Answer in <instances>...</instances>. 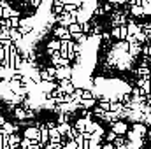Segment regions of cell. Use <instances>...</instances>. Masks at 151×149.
Listing matches in <instances>:
<instances>
[{
    "label": "cell",
    "instance_id": "7",
    "mask_svg": "<svg viewBox=\"0 0 151 149\" xmlns=\"http://www.w3.org/2000/svg\"><path fill=\"white\" fill-rule=\"evenodd\" d=\"M132 132H134V133H137V135L142 139V137H146V132H148V128H146L142 123H132Z\"/></svg>",
    "mask_w": 151,
    "mask_h": 149
},
{
    "label": "cell",
    "instance_id": "22",
    "mask_svg": "<svg viewBox=\"0 0 151 149\" xmlns=\"http://www.w3.org/2000/svg\"><path fill=\"white\" fill-rule=\"evenodd\" d=\"M100 149H116L113 144H107V142H102L100 144Z\"/></svg>",
    "mask_w": 151,
    "mask_h": 149
},
{
    "label": "cell",
    "instance_id": "11",
    "mask_svg": "<svg viewBox=\"0 0 151 149\" xmlns=\"http://www.w3.org/2000/svg\"><path fill=\"white\" fill-rule=\"evenodd\" d=\"M12 114H14V117L19 119V121H25V119H27V111H23L21 107H14V109H12Z\"/></svg>",
    "mask_w": 151,
    "mask_h": 149
},
{
    "label": "cell",
    "instance_id": "4",
    "mask_svg": "<svg viewBox=\"0 0 151 149\" xmlns=\"http://www.w3.org/2000/svg\"><path fill=\"white\" fill-rule=\"evenodd\" d=\"M39 137H40V130L35 126H28L23 130V139H28V140H35L39 142Z\"/></svg>",
    "mask_w": 151,
    "mask_h": 149
},
{
    "label": "cell",
    "instance_id": "16",
    "mask_svg": "<svg viewBox=\"0 0 151 149\" xmlns=\"http://www.w3.org/2000/svg\"><path fill=\"white\" fill-rule=\"evenodd\" d=\"M141 53H142L144 56L151 58V44H142V49H141Z\"/></svg>",
    "mask_w": 151,
    "mask_h": 149
},
{
    "label": "cell",
    "instance_id": "23",
    "mask_svg": "<svg viewBox=\"0 0 151 149\" xmlns=\"http://www.w3.org/2000/svg\"><path fill=\"white\" fill-rule=\"evenodd\" d=\"M146 102H148V104H150V105H151V93H150V95H148V97H146Z\"/></svg>",
    "mask_w": 151,
    "mask_h": 149
},
{
    "label": "cell",
    "instance_id": "18",
    "mask_svg": "<svg viewBox=\"0 0 151 149\" xmlns=\"http://www.w3.org/2000/svg\"><path fill=\"white\" fill-rule=\"evenodd\" d=\"M9 25H11V28L18 30V27H19V18H9Z\"/></svg>",
    "mask_w": 151,
    "mask_h": 149
},
{
    "label": "cell",
    "instance_id": "19",
    "mask_svg": "<svg viewBox=\"0 0 151 149\" xmlns=\"http://www.w3.org/2000/svg\"><path fill=\"white\" fill-rule=\"evenodd\" d=\"M109 34H111V37L113 39H118V40H119V27H114Z\"/></svg>",
    "mask_w": 151,
    "mask_h": 149
},
{
    "label": "cell",
    "instance_id": "28",
    "mask_svg": "<svg viewBox=\"0 0 151 149\" xmlns=\"http://www.w3.org/2000/svg\"><path fill=\"white\" fill-rule=\"evenodd\" d=\"M62 149H67V148H62Z\"/></svg>",
    "mask_w": 151,
    "mask_h": 149
},
{
    "label": "cell",
    "instance_id": "17",
    "mask_svg": "<svg viewBox=\"0 0 151 149\" xmlns=\"http://www.w3.org/2000/svg\"><path fill=\"white\" fill-rule=\"evenodd\" d=\"M30 146H32V140H28V139H23V137H21L19 148H21V149H30Z\"/></svg>",
    "mask_w": 151,
    "mask_h": 149
},
{
    "label": "cell",
    "instance_id": "3",
    "mask_svg": "<svg viewBox=\"0 0 151 149\" xmlns=\"http://www.w3.org/2000/svg\"><path fill=\"white\" fill-rule=\"evenodd\" d=\"M72 77V67H56V72H55V81H60V79H70Z\"/></svg>",
    "mask_w": 151,
    "mask_h": 149
},
{
    "label": "cell",
    "instance_id": "2",
    "mask_svg": "<svg viewBox=\"0 0 151 149\" xmlns=\"http://www.w3.org/2000/svg\"><path fill=\"white\" fill-rule=\"evenodd\" d=\"M56 86L63 95H72V91L76 90L70 82V79H60V81H56Z\"/></svg>",
    "mask_w": 151,
    "mask_h": 149
},
{
    "label": "cell",
    "instance_id": "14",
    "mask_svg": "<svg viewBox=\"0 0 151 149\" xmlns=\"http://www.w3.org/2000/svg\"><path fill=\"white\" fill-rule=\"evenodd\" d=\"M9 40L14 44V42H18V40H21V35H19V32L18 30H14V28H11L9 30Z\"/></svg>",
    "mask_w": 151,
    "mask_h": 149
},
{
    "label": "cell",
    "instance_id": "9",
    "mask_svg": "<svg viewBox=\"0 0 151 149\" xmlns=\"http://www.w3.org/2000/svg\"><path fill=\"white\" fill-rule=\"evenodd\" d=\"M72 128V125L70 123H60V125H56V132H58V135L60 137H65L67 133H69V130Z\"/></svg>",
    "mask_w": 151,
    "mask_h": 149
},
{
    "label": "cell",
    "instance_id": "15",
    "mask_svg": "<svg viewBox=\"0 0 151 149\" xmlns=\"http://www.w3.org/2000/svg\"><path fill=\"white\" fill-rule=\"evenodd\" d=\"M114 139H116V133L109 130V132H106V135L102 137V142H107V144H113V140H114Z\"/></svg>",
    "mask_w": 151,
    "mask_h": 149
},
{
    "label": "cell",
    "instance_id": "1",
    "mask_svg": "<svg viewBox=\"0 0 151 149\" xmlns=\"http://www.w3.org/2000/svg\"><path fill=\"white\" fill-rule=\"evenodd\" d=\"M111 132H114L116 135H127V132H128V123L123 121V119L114 121V123H111Z\"/></svg>",
    "mask_w": 151,
    "mask_h": 149
},
{
    "label": "cell",
    "instance_id": "13",
    "mask_svg": "<svg viewBox=\"0 0 151 149\" xmlns=\"http://www.w3.org/2000/svg\"><path fill=\"white\" fill-rule=\"evenodd\" d=\"M67 32H69V34H70V37H72V35H74V34H79V32H81V25H79V23H70V25H69V27H67Z\"/></svg>",
    "mask_w": 151,
    "mask_h": 149
},
{
    "label": "cell",
    "instance_id": "21",
    "mask_svg": "<svg viewBox=\"0 0 151 149\" xmlns=\"http://www.w3.org/2000/svg\"><path fill=\"white\" fill-rule=\"evenodd\" d=\"M40 2H42V0H30V5H32L34 9H39V7H40Z\"/></svg>",
    "mask_w": 151,
    "mask_h": 149
},
{
    "label": "cell",
    "instance_id": "12",
    "mask_svg": "<svg viewBox=\"0 0 151 149\" xmlns=\"http://www.w3.org/2000/svg\"><path fill=\"white\" fill-rule=\"evenodd\" d=\"M123 109H125V105L121 102H111V105H109V112H114V114H119Z\"/></svg>",
    "mask_w": 151,
    "mask_h": 149
},
{
    "label": "cell",
    "instance_id": "27",
    "mask_svg": "<svg viewBox=\"0 0 151 149\" xmlns=\"http://www.w3.org/2000/svg\"><path fill=\"white\" fill-rule=\"evenodd\" d=\"M141 149H150V148H141Z\"/></svg>",
    "mask_w": 151,
    "mask_h": 149
},
{
    "label": "cell",
    "instance_id": "5",
    "mask_svg": "<svg viewBox=\"0 0 151 149\" xmlns=\"http://www.w3.org/2000/svg\"><path fill=\"white\" fill-rule=\"evenodd\" d=\"M53 35L58 39V40H72L70 34H69L67 28H63V27H56V28L53 30Z\"/></svg>",
    "mask_w": 151,
    "mask_h": 149
},
{
    "label": "cell",
    "instance_id": "20",
    "mask_svg": "<svg viewBox=\"0 0 151 149\" xmlns=\"http://www.w3.org/2000/svg\"><path fill=\"white\" fill-rule=\"evenodd\" d=\"M63 148H67V149H77V144H76L74 140H67Z\"/></svg>",
    "mask_w": 151,
    "mask_h": 149
},
{
    "label": "cell",
    "instance_id": "10",
    "mask_svg": "<svg viewBox=\"0 0 151 149\" xmlns=\"http://www.w3.org/2000/svg\"><path fill=\"white\" fill-rule=\"evenodd\" d=\"M137 75H139L141 79H150V77H151V69H150V67L141 65V67L137 69Z\"/></svg>",
    "mask_w": 151,
    "mask_h": 149
},
{
    "label": "cell",
    "instance_id": "24",
    "mask_svg": "<svg viewBox=\"0 0 151 149\" xmlns=\"http://www.w3.org/2000/svg\"><path fill=\"white\" fill-rule=\"evenodd\" d=\"M2 14H4V9L0 7V19H2Z\"/></svg>",
    "mask_w": 151,
    "mask_h": 149
},
{
    "label": "cell",
    "instance_id": "8",
    "mask_svg": "<svg viewBox=\"0 0 151 149\" xmlns=\"http://www.w3.org/2000/svg\"><path fill=\"white\" fill-rule=\"evenodd\" d=\"M128 14L134 18H141V16H144V9L141 5H128Z\"/></svg>",
    "mask_w": 151,
    "mask_h": 149
},
{
    "label": "cell",
    "instance_id": "25",
    "mask_svg": "<svg viewBox=\"0 0 151 149\" xmlns=\"http://www.w3.org/2000/svg\"><path fill=\"white\" fill-rule=\"evenodd\" d=\"M4 121H5V119H4V117H2V116H0V125H2V123H4Z\"/></svg>",
    "mask_w": 151,
    "mask_h": 149
},
{
    "label": "cell",
    "instance_id": "26",
    "mask_svg": "<svg viewBox=\"0 0 151 149\" xmlns=\"http://www.w3.org/2000/svg\"><path fill=\"white\" fill-rule=\"evenodd\" d=\"M12 149H21V148H19V146H18V148H12Z\"/></svg>",
    "mask_w": 151,
    "mask_h": 149
},
{
    "label": "cell",
    "instance_id": "6",
    "mask_svg": "<svg viewBox=\"0 0 151 149\" xmlns=\"http://www.w3.org/2000/svg\"><path fill=\"white\" fill-rule=\"evenodd\" d=\"M19 142H21V135H19V133H11V135H7V146L11 149L18 148Z\"/></svg>",
    "mask_w": 151,
    "mask_h": 149
}]
</instances>
